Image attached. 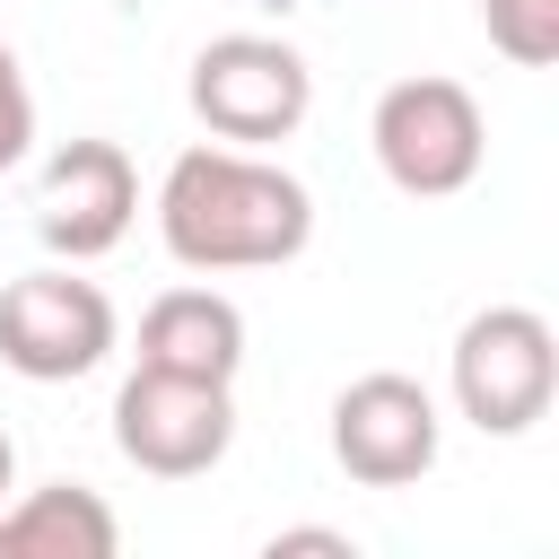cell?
Returning <instances> with one entry per match:
<instances>
[{"label":"cell","instance_id":"14","mask_svg":"<svg viewBox=\"0 0 559 559\" xmlns=\"http://www.w3.org/2000/svg\"><path fill=\"white\" fill-rule=\"evenodd\" d=\"M17 480V445H9V428H0V489Z\"/></svg>","mask_w":559,"mask_h":559},{"label":"cell","instance_id":"7","mask_svg":"<svg viewBox=\"0 0 559 559\" xmlns=\"http://www.w3.org/2000/svg\"><path fill=\"white\" fill-rule=\"evenodd\" d=\"M437 445H445V419H437V393L419 376H358L332 393V463L367 489H411L419 472H437Z\"/></svg>","mask_w":559,"mask_h":559},{"label":"cell","instance_id":"3","mask_svg":"<svg viewBox=\"0 0 559 559\" xmlns=\"http://www.w3.org/2000/svg\"><path fill=\"white\" fill-rule=\"evenodd\" d=\"M445 384H454V411L480 437H524L559 393V332L533 306H480L454 332Z\"/></svg>","mask_w":559,"mask_h":559},{"label":"cell","instance_id":"13","mask_svg":"<svg viewBox=\"0 0 559 559\" xmlns=\"http://www.w3.org/2000/svg\"><path fill=\"white\" fill-rule=\"evenodd\" d=\"M288 550H332V559H349V533H332V524H288V533H271V559H288Z\"/></svg>","mask_w":559,"mask_h":559},{"label":"cell","instance_id":"12","mask_svg":"<svg viewBox=\"0 0 559 559\" xmlns=\"http://www.w3.org/2000/svg\"><path fill=\"white\" fill-rule=\"evenodd\" d=\"M26 148H35V87H26L17 52L0 44V175L26 166Z\"/></svg>","mask_w":559,"mask_h":559},{"label":"cell","instance_id":"1","mask_svg":"<svg viewBox=\"0 0 559 559\" xmlns=\"http://www.w3.org/2000/svg\"><path fill=\"white\" fill-rule=\"evenodd\" d=\"M157 236L183 271H280L314 245V192L236 140H201L157 183Z\"/></svg>","mask_w":559,"mask_h":559},{"label":"cell","instance_id":"10","mask_svg":"<svg viewBox=\"0 0 559 559\" xmlns=\"http://www.w3.org/2000/svg\"><path fill=\"white\" fill-rule=\"evenodd\" d=\"M114 550H122V524L79 480H44L17 507H0V559H114Z\"/></svg>","mask_w":559,"mask_h":559},{"label":"cell","instance_id":"4","mask_svg":"<svg viewBox=\"0 0 559 559\" xmlns=\"http://www.w3.org/2000/svg\"><path fill=\"white\" fill-rule=\"evenodd\" d=\"M192 114L236 140V148H262V140H288L306 114H314V70L297 44L280 35H210L192 52V79H183Z\"/></svg>","mask_w":559,"mask_h":559},{"label":"cell","instance_id":"8","mask_svg":"<svg viewBox=\"0 0 559 559\" xmlns=\"http://www.w3.org/2000/svg\"><path fill=\"white\" fill-rule=\"evenodd\" d=\"M140 218V175L114 140H70L44 157V192H35V236L61 262H96L131 236Z\"/></svg>","mask_w":559,"mask_h":559},{"label":"cell","instance_id":"9","mask_svg":"<svg viewBox=\"0 0 559 559\" xmlns=\"http://www.w3.org/2000/svg\"><path fill=\"white\" fill-rule=\"evenodd\" d=\"M140 367L236 384V367H245V314H236V297H218V288H166L140 314Z\"/></svg>","mask_w":559,"mask_h":559},{"label":"cell","instance_id":"2","mask_svg":"<svg viewBox=\"0 0 559 559\" xmlns=\"http://www.w3.org/2000/svg\"><path fill=\"white\" fill-rule=\"evenodd\" d=\"M367 148L384 166L393 192L411 201H445L480 175L489 157V122H480V96L463 79H393L367 114Z\"/></svg>","mask_w":559,"mask_h":559},{"label":"cell","instance_id":"11","mask_svg":"<svg viewBox=\"0 0 559 559\" xmlns=\"http://www.w3.org/2000/svg\"><path fill=\"white\" fill-rule=\"evenodd\" d=\"M480 26L515 70H550L559 61V0H480Z\"/></svg>","mask_w":559,"mask_h":559},{"label":"cell","instance_id":"5","mask_svg":"<svg viewBox=\"0 0 559 559\" xmlns=\"http://www.w3.org/2000/svg\"><path fill=\"white\" fill-rule=\"evenodd\" d=\"M114 349V297L79 280V262L17 271L0 288V367L26 384H79Z\"/></svg>","mask_w":559,"mask_h":559},{"label":"cell","instance_id":"6","mask_svg":"<svg viewBox=\"0 0 559 559\" xmlns=\"http://www.w3.org/2000/svg\"><path fill=\"white\" fill-rule=\"evenodd\" d=\"M114 445L122 463H140L148 480H201L210 463H227L236 445V402L210 376H166V367H131L114 393Z\"/></svg>","mask_w":559,"mask_h":559}]
</instances>
